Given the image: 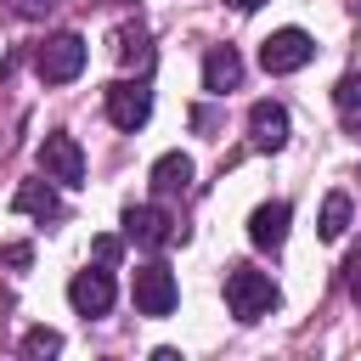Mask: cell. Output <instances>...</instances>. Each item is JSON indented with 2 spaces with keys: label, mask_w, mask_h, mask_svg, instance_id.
<instances>
[{
  "label": "cell",
  "mask_w": 361,
  "mask_h": 361,
  "mask_svg": "<svg viewBox=\"0 0 361 361\" xmlns=\"http://www.w3.org/2000/svg\"><path fill=\"white\" fill-rule=\"evenodd\" d=\"M96 259L113 265V259H118V237H96Z\"/></svg>",
  "instance_id": "ac0fdd59"
},
{
  "label": "cell",
  "mask_w": 361,
  "mask_h": 361,
  "mask_svg": "<svg viewBox=\"0 0 361 361\" xmlns=\"http://www.w3.org/2000/svg\"><path fill=\"white\" fill-rule=\"evenodd\" d=\"M118 62H124V68H147V62H152L141 28H124V34H118Z\"/></svg>",
  "instance_id": "2e32d148"
},
{
  "label": "cell",
  "mask_w": 361,
  "mask_h": 361,
  "mask_svg": "<svg viewBox=\"0 0 361 361\" xmlns=\"http://www.w3.org/2000/svg\"><path fill=\"white\" fill-rule=\"evenodd\" d=\"M51 6H56V0H17V11H23V17H45Z\"/></svg>",
  "instance_id": "d6986e66"
},
{
  "label": "cell",
  "mask_w": 361,
  "mask_h": 361,
  "mask_svg": "<svg viewBox=\"0 0 361 361\" xmlns=\"http://www.w3.org/2000/svg\"><path fill=\"white\" fill-rule=\"evenodd\" d=\"M288 220H293V209H288V203H259V209L248 214V243H254V248H282Z\"/></svg>",
  "instance_id": "8fae6325"
},
{
  "label": "cell",
  "mask_w": 361,
  "mask_h": 361,
  "mask_svg": "<svg viewBox=\"0 0 361 361\" xmlns=\"http://www.w3.org/2000/svg\"><path fill=\"white\" fill-rule=\"evenodd\" d=\"M85 39L79 34H51L39 51H34V73L45 79V85H68V79H79L85 73Z\"/></svg>",
  "instance_id": "7a4b0ae2"
},
{
  "label": "cell",
  "mask_w": 361,
  "mask_h": 361,
  "mask_svg": "<svg viewBox=\"0 0 361 361\" xmlns=\"http://www.w3.org/2000/svg\"><path fill=\"white\" fill-rule=\"evenodd\" d=\"M310 56H316V39L305 28H276V34L259 39V68L265 73H299Z\"/></svg>",
  "instance_id": "3957f363"
},
{
  "label": "cell",
  "mask_w": 361,
  "mask_h": 361,
  "mask_svg": "<svg viewBox=\"0 0 361 361\" xmlns=\"http://www.w3.org/2000/svg\"><path fill=\"white\" fill-rule=\"evenodd\" d=\"M333 107H338V124L350 135H361V73H344L333 85Z\"/></svg>",
  "instance_id": "5bb4252c"
},
{
  "label": "cell",
  "mask_w": 361,
  "mask_h": 361,
  "mask_svg": "<svg viewBox=\"0 0 361 361\" xmlns=\"http://www.w3.org/2000/svg\"><path fill=\"white\" fill-rule=\"evenodd\" d=\"M130 293H135V310H141V316H169V310L180 305V282H175L169 265H141Z\"/></svg>",
  "instance_id": "277c9868"
},
{
  "label": "cell",
  "mask_w": 361,
  "mask_h": 361,
  "mask_svg": "<svg viewBox=\"0 0 361 361\" xmlns=\"http://www.w3.org/2000/svg\"><path fill=\"white\" fill-rule=\"evenodd\" d=\"M192 186V158L186 152H164L158 164H152V192L158 197H175V192H186Z\"/></svg>",
  "instance_id": "4fadbf2b"
},
{
  "label": "cell",
  "mask_w": 361,
  "mask_h": 361,
  "mask_svg": "<svg viewBox=\"0 0 361 361\" xmlns=\"http://www.w3.org/2000/svg\"><path fill=\"white\" fill-rule=\"evenodd\" d=\"M124 237H130L135 248H164V243H175V226H169L164 209H152V203H130V209H124Z\"/></svg>",
  "instance_id": "ba28073f"
},
{
  "label": "cell",
  "mask_w": 361,
  "mask_h": 361,
  "mask_svg": "<svg viewBox=\"0 0 361 361\" xmlns=\"http://www.w3.org/2000/svg\"><path fill=\"white\" fill-rule=\"evenodd\" d=\"M11 209H17V214H34V220H62V214H68L62 197H56L45 180H23L17 197H11Z\"/></svg>",
  "instance_id": "7c38bea8"
},
{
  "label": "cell",
  "mask_w": 361,
  "mask_h": 361,
  "mask_svg": "<svg viewBox=\"0 0 361 361\" xmlns=\"http://www.w3.org/2000/svg\"><path fill=\"white\" fill-rule=\"evenodd\" d=\"M231 6H237V11H259L265 0H231Z\"/></svg>",
  "instance_id": "44dd1931"
},
{
  "label": "cell",
  "mask_w": 361,
  "mask_h": 361,
  "mask_svg": "<svg viewBox=\"0 0 361 361\" xmlns=\"http://www.w3.org/2000/svg\"><path fill=\"white\" fill-rule=\"evenodd\" d=\"M107 118H113V130H141V124L152 118V90H147V79H118V85H107Z\"/></svg>",
  "instance_id": "5b68a950"
},
{
  "label": "cell",
  "mask_w": 361,
  "mask_h": 361,
  "mask_svg": "<svg viewBox=\"0 0 361 361\" xmlns=\"http://www.w3.org/2000/svg\"><path fill=\"white\" fill-rule=\"evenodd\" d=\"M62 350V333L56 327H28L23 333V355H56Z\"/></svg>",
  "instance_id": "e0dca14e"
},
{
  "label": "cell",
  "mask_w": 361,
  "mask_h": 361,
  "mask_svg": "<svg viewBox=\"0 0 361 361\" xmlns=\"http://www.w3.org/2000/svg\"><path fill=\"white\" fill-rule=\"evenodd\" d=\"M226 305H231L237 322H259V316L276 310V282L237 259V265H226Z\"/></svg>",
  "instance_id": "6da1fadb"
},
{
  "label": "cell",
  "mask_w": 361,
  "mask_h": 361,
  "mask_svg": "<svg viewBox=\"0 0 361 361\" xmlns=\"http://www.w3.org/2000/svg\"><path fill=\"white\" fill-rule=\"evenodd\" d=\"M350 231V192H327L322 203V243H338Z\"/></svg>",
  "instance_id": "9a60e30c"
},
{
  "label": "cell",
  "mask_w": 361,
  "mask_h": 361,
  "mask_svg": "<svg viewBox=\"0 0 361 361\" xmlns=\"http://www.w3.org/2000/svg\"><path fill=\"white\" fill-rule=\"evenodd\" d=\"M39 169H45V180H56V186H79L85 180V152H79V141L73 135H45L39 141Z\"/></svg>",
  "instance_id": "8992f818"
},
{
  "label": "cell",
  "mask_w": 361,
  "mask_h": 361,
  "mask_svg": "<svg viewBox=\"0 0 361 361\" xmlns=\"http://www.w3.org/2000/svg\"><path fill=\"white\" fill-rule=\"evenodd\" d=\"M113 271L107 265H90V271H73V282H68V305L79 310V316H107L113 310Z\"/></svg>",
  "instance_id": "52a82bcc"
},
{
  "label": "cell",
  "mask_w": 361,
  "mask_h": 361,
  "mask_svg": "<svg viewBox=\"0 0 361 361\" xmlns=\"http://www.w3.org/2000/svg\"><path fill=\"white\" fill-rule=\"evenodd\" d=\"M237 79H243V56L231 45H209V56H203V90L226 96V90H237Z\"/></svg>",
  "instance_id": "30bf717a"
},
{
  "label": "cell",
  "mask_w": 361,
  "mask_h": 361,
  "mask_svg": "<svg viewBox=\"0 0 361 361\" xmlns=\"http://www.w3.org/2000/svg\"><path fill=\"white\" fill-rule=\"evenodd\" d=\"M248 135H254L259 152L288 147V107H282V102H254V107H248Z\"/></svg>",
  "instance_id": "9c48e42d"
},
{
  "label": "cell",
  "mask_w": 361,
  "mask_h": 361,
  "mask_svg": "<svg viewBox=\"0 0 361 361\" xmlns=\"http://www.w3.org/2000/svg\"><path fill=\"white\" fill-rule=\"evenodd\" d=\"M6 265H28V243H11L6 248Z\"/></svg>",
  "instance_id": "ffe728a7"
}]
</instances>
